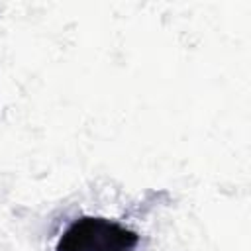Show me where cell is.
<instances>
[{"instance_id":"cell-1","label":"cell","mask_w":251,"mask_h":251,"mask_svg":"<svg viewBox=\"0 0 251 251\" xmlns=\"http://www.w3.org/2000/svg\"><path fill=\"white\" fill-rule=\"evenodd\" d=\"M137 235L100 218L76 220L59 239L57 251H131Z\"/></svg>"}]
</instances>
